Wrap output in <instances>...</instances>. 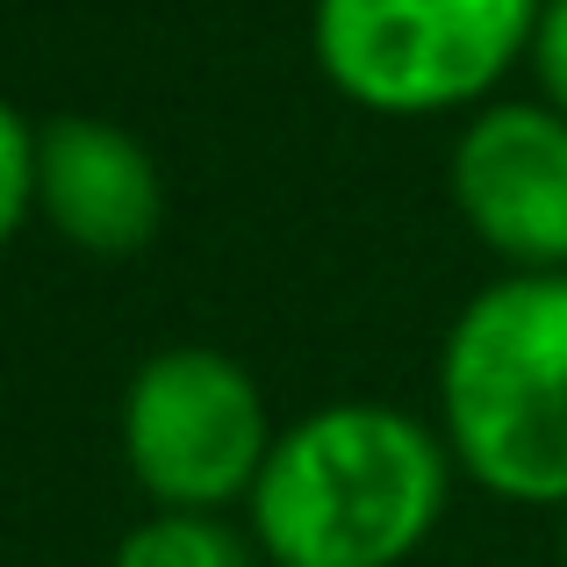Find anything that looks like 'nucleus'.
Returning a JSON list of instances; mask_svg holds the SVG:
<instances>
[{
  "mask_svg": "<svg viewBox=\"0 0 567 567\" xmlns=\"http://www.w3.org/2000/svg\"><path fill=\"white\" fill-rule=\"evenodd\" d=\"M453 208L503 274H567V115L546 101H482L460 123Z\"/></svg>",
  "mask_w": 567,
  "mask_h": 567,
  "instance_id": "5",
  "label": "nucleus"
},
{
  "mask_svg": "<svg viewBox=\"0 0 567 567\" xmlns=\"http://www.w3.org/2000/svg\"><path fill=\"white\" fill-rule=\"evenodd\" d=\"M259 381L216 346H166L123 388V460L152 511H230L274 453Z\"/></svg>",
  "mask_w": 567,
  "mask_h": 567,
  "instance_id": "4",
  "label": "nucleus"
},
{
  "mask_svg": "<svg viewBox=\"0 0 567 567\" xmlns=\"http://www.w3.org/2000/svg\"><path fill=\"white\" fill-rule=\"evenodd\" d=\"M37 216V123L0 94V245Z\"/></svg>",
  "mask_w": 567,
  "mask_h": 567,
  "instance_id": "8",
  "label": "nucleus"
},
{
  "mask_svg": "<svg viewBox=\"0 0 567 567\" xmlns=\"http://www.w3.org/2000/svg\"><path fill=\"white\" fill-rule=\"evenodd\" d=\"M560 567H567V503H560Z\"/></svg>",
  "mask_w": 567,
  "mask_h": 567,
  "instance_id": "10",
  "label": "nucleus"
},
{
  "mask_svg": "<svg viewBox=\"0 0 567 567\" xmlns=\"http://www.w3.org/2000/svg\"><path fill=\"white\" fill-rule=\"evenodd\" d=\"M532 80H539V101L567 115V0H546L539 29H532V51H525Z\"/></svg>",
  "mask_w": 567,
  "mask_h": 567,
  "instance_id": "9",
  "label": "nucleus"
},
{
  "mask_svg": "<svg viewBox=\"0 0 567 567\" xmlns=\"http://www.w3.org/2000/svg\"><path fill=\"white\" fill-rule=\"evenodd\" d=\"M439 439L474 488L567 503V274H503L439 346Z\"/></svg>",
  "mask_w": 567,
  "mask_h": 567,
  "instance_id": "2",
  "label": "nucleus"
},
{
  "mask_svg": "<svg viewBox=\"0 0 567 567\" xmlns=\"http://www.w3.org/2000/svg\"><path fill=\"white\" fill-rule=\"evenodd\" d=\"M37 216L86 259H137L166 230V173L109 115L37 123Z\"/></svg>",
  "mask_w": 567,
  "mask_h": 567,
  "instance_id": "6",
  "label": "nucleus"
},
{
  "mask_svg": "<svg viewBox=\"0 0 567 567\" xmlns=\"http://www.w3.org/2000/svg\"><path fill=\"white\" fill-rule=\"evenodd\" d=\"M259 546L230 525V511H152L115 539L109 567H251Z\"/></svg>",
  "mask_w": 567,
  "mask_h": 567,
  "instance_id": "7",
  "label": "nucleus"
},
{
  "mask_svg": "<svg viewBox=\"0 0 567 567\" xmlns=\"http://www.w3.org/2000/svg\"><path fill=\"white\" fill-rule=\"evenodd\" d=\"M546 0H309L323 86L367 115L482 109L525 65Z\"/></svg>",
  "mask_w": 567,
  "mask_h": 567,
  "instance_id": "3",
  "label": "nucleus"
},
{
  "mask_svg": "<svg viewBox=\"0 0 567 567\" xmlns=\"http://www.w3.org/2000/svg\"><path fill=\"white\" fill-rule=\"evenodd\" d=\"M439 424L395 402H323L274 439L245 496L266 567H402L453 496Z\"/></svg>",
  "mask_w": 567,
  "mask_h": 567,
  "instance_id": "1",
  "label": "nucleus"
}]
</instances>
